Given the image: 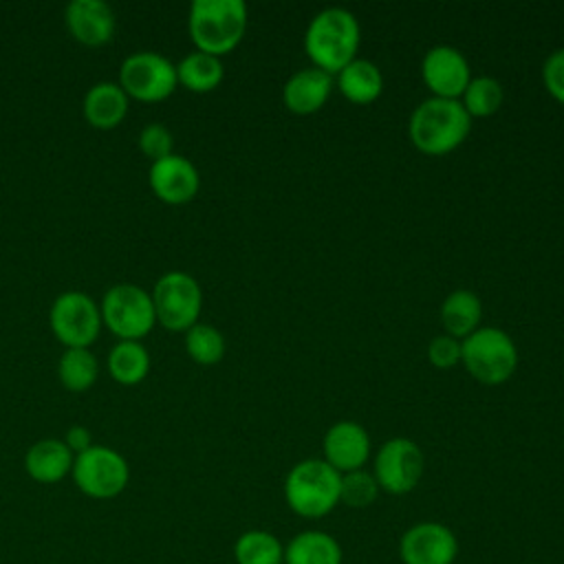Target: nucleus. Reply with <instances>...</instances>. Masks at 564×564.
Here are the masks:
<instances>
[{"instance_id": "nucleus-1", "label": "nucleus", "mask_w": 564, "mask_h": 564, "mask_svg": "<svg viewBox=\"0 0 564 564\" xmlns=\"http://www.w3.org/2000/svg\"><path fill=\"white\" fill-rule=\"evenodd\" d=\"M361 40L359 20L344 7H326L317 11L304 33V48L315 66L326 73H339L357 57Z\"/></svg>"}, {"instance_id": "nucleus-2", "label": "nucleus", "mask_w": 564, "mask_h": 564, "mask_svg": "<svg viewBox=\"0 0 564 564\" xmlns=\"http://www.w3.org/2000/svg\"><path fill=\"white\" fill-rule=\"evenodd\" d=\"M471 130V117L452 97H427L410 115L408 134L410 141L427 154H445L458 148Z\"/></svg>"}, {"instance_id": "nucleus-3", "label": "nucleus", "mask_w": 564, "mask_h": 564, "mask_svg": "<svg viewBox=\"0 0 564 564\" xmlns=\"http://www.w3.org/2000/svg\"><path fill=\"white\" fill-rule=\"evenodd\" d=\"M339 482L341 474L324 458H304L284 478V500L302 518H324L339 505Z\"/></svg>"}, {"instance_id": "nucleus-4", "label": "nucleus", "mask_w": 564, "mask_h": 564, "mask_svg": "<svg viewBox=\"0 0 564 564\" xmlns=\"http://www.w3.org/2000/svg\"><path fill=\"white\" fill-rule=\"evenodd\" d=\"M187 26L196 51L220 57L245 35L247 4L242 0H194Z\"/></svg>"}, {"instance_id": "nucleus-5", "label": "nucleus", "mask_w": 564, "mask_h": 564, "mask_svg": "<svg viewBox=\"0 0 564 564\" xmlns=\"http://www.w3.org/2000/svg\"><path fill=\"white\" fill-rule=\"evenodd\" d=\"M460 361L482 383L507 381L518 366V348L511 335L498 326H478L460 341Z\"/></svg>"}, {"instance_id": "nucleus-6", "label": "nucleus", "mask_w": 564, "mask_h": 564, "mask_svg": "<svg viewBox=\"0 0 564 564\" xmlns=\"http://www.w3.org/2000/svg\"><path fill=\"white\" fill-rule=\"evenodd\" d=\"M99 311H101V322L119 339L139 341L156 324L150 293L128 282L110 286L101 300Z\"/></svg>"}, {"instance_id": "nucleus-7", "label": "nucleus", "mask_w": 564, "mask_h": 564, "mask_svg": "<svg viewBox=\"0 0 564 564\" xmlns=\"http://www.w3.org/2000/svg\"><path fill=\"white\" fill-rule=\"evenodd\" d=\"M150 297L156 322L167 330H187L198 322L203 291L194 275L185 271H167L156 280Z\"/></svg>"}, {"instance_id": "nucleus-8", "label": "nucleus", "mask_w": 564, "mask_h": 564, "mask_svg": "<svg viewBox=\"0 0 564 564\" xmlns=\"http://www.w3.org/2000/svg\"><path fill=\"white\" fill-rule=\"evenodd\" d=\"M70 474L79 491L97 500L119 496L130 480V467L126 458L104 445H90L77 454Z\"/></svg>"}, {"instance_id": "nucleus-9", "label": "nucleus", "mask_w": 564, "mask_h": 564, "mask_svg": "<svg viewBox=\"0 0 564 564\" xmlns=\"http://www.w3.org/2000/svg\"><path fill=\"white\" fill-rule=\"evenodd\" d=\"M176 84V66L161 53L139 51L121 62L119 86L139 101H161L174 93Z\"/></svg>"}, {"instance_id": "nucleus-10", "label": "nucleus", "mask_w": 564, "mask_h": 564, "mask_svg": "<svg viewBox=\"0 0 564 564\" xmlns=\"http://www.w3.org/2000/svg\"><path fill=\"white\" fill-rule=\"evenodd\" d=\"M51 328L66 348H88L101 328V311L90 295L66 291L51 306Z\"/></svg>"}, {"instance_id": "nucleus-11", "label": "nucleus", "mask_w": 564, "mask_h": 564, "mask_svg": "<svg viewBox=\"0 0 564 564\" xmlns=\"http://www.w3.org/2000/svg\"><path fill=\"white\" fill-rule=\"evenodd\" d=\"M425 458L421 447L408 436H394L379 447L372 465V476L377 478L379 489L403 496L419 485Z\"/></svg>"}, {"instance_id": "nucleus-12", "label": "nucleus", "mask_w": 564, "mask_h": 564, "mask_svg": "<svg viewBox=\"0 0 564 564\" xmlns=\"http://www.w3.org/2000/svg\"><path fill=\"white\" fill-rule=\"evenodd\" d=\"M399 557L403 564H454L458 557V538L447 524L423 520L403 531Z\"/></svg>"}, {"instance_id": "nucleus-13", "label": "nucleus", "mask_w": 564, "mask_h": 564, "mask_svg": "<svg viewBox=\"0 0 564 564\" xmlns=\"http://www.w3.org/2000/svg\"><path fill=\"white\" fill-rule=\"evenodd\" d=\"M421 75L436 97L458 99L471 79L467 57L449 44H436L421 59Z\"/></svg>"}, {"instance_id": "nucleus-14", "label": "nucleus", "mask_w": 564, "mask_h": 564, "mask_svg": "<svg viewBox=\"0 0 564 564\" xmlns=\"http://www.w3.org/2000/svg\"><path fill=\"white\" fill-rule=\"evenodd\" d=\"M324 460L339 474L361 469L370 456V436L357 421H335L322 441Z\"/></svg>"}, {"instance_id": "nucleus-15", "label": "nucleus", "mask_w": 564, "mask_h": 564, "mask_svg": "<svg viewBox=\"0 0 564 564\" xmlns=\"http://www.w3.org/2000/svg\"><path fill=\"white\" fill-rule=\"evenodd\" d=\"M148 178H150L152 192L170 205H181L192 200L200 185L196 165L189 159L174 152L165 159L152 161Z\"/></svg>"}, {"instance_id": "nucleus-16", "label": "nucleus", "mask_w": 564, "mask_h": 564, "mask_svg": "<svg viewBox=\"0 0 564 564\" xmlns=\"http://www.w3.org/2000/svg\"><path fill=\"white\" fill-rule=\"evenodd\" d=\"M64 22L68 33L86 46H101L110 42L117 26L110 4L101 0L68 2L64 9Z\"/></svg>"}, {"instance_id": "nucleus-17", "label": "nucleus", "mask_w": 564, "mask_h": 564, "mask_svg": "<svg viewBox=\"0 0 564 564\" xmlns=\"http://www.w3.org/2000/svg\"><path fill=\"white\" fill-rule=\"evenodd\" d=\"M333 90V75L319 66L297 68L282 86V101L289 110L308 115L319 110Z\"/></svg>"}, {"instance_id": "nucleus-18", "label": "nucleus", "mask_w": 564, "mask_h": 564, "mask_svg": "<svg viewBox=\"0 0 564 564\" xmlns=\"http://www.w3.org/2000/svg\"><path fill=\"white\" fill-rule=\"evenodd\" d=\"M75 454L59 438H42L29 447L24 456L26 474L42 485H53L64 480L73 469Z\"/></svg>"}, {"instance_id": "nucleus-19", "label": "nucleus", "mask_w": 564, "mask_h": 564, "mask_svg": "<svg viewBox=\"0 0 564 564\" xmlns=\"http://www.w3.org/2000/svg\"><path fill=\"white\" fill-rule=\"evenodd\" d=\"M84 119L99 130L119 126L128 112V95L119 84L99 82L84 95Z\"/></svg>"}, {"instance_id": "nucleus-20", "label": "nucleus", "mask_w": 564, "mask_h": 564, "mask_svg": "<svg viewBox=\"0 0 564 564\" xmlns=\"http://www.w3.org/2000/svg\"><path fill=\"white\" fill-rule=\"evenodd\" d=\"M344 551L339 542L319 529H306L291 538L284 546V564H341Z\"/></svg>"}, {"instance_id": "nucleus-21", "label": "nucleus", "mask_w": 564, "mask_h": 564, "mask_svg": "<svg viewBox=\"0 0 564 564\" xmlns=\"http://www.w3.org/2000/svg\"><path fill=\"white\" fill-rule=\"evenodd\" d=\"M337 86L355 104H368L381 95L383 75L372 59L355 57L337 73Z\"/></svg>"}, {"instance_id": "nucleus-22", "label": "nucleus", "mask_w": 564, "mask_h": 564, "mask_svg": "<svg viewBox=\"0 0 564 564\" xmlns=\"http://www.w3.org/2000/svg\"><path fill=\"white\" fill-rule=\"evenodd\" d=\"M482 317V302L469 289L452 291L441 304V322L445 333L452 337H467L471 330L478 328Z\"/></svg>"}, {"instance_id": "nucleus-23", "label": "nucleus", "mask_w": 564, "mask_h": 564, "mask_svg": "<svg viewBox=\"0 0 564 564\" xmlns=\"http://www.w3.org/2000/svg\"><path fill=\"white\" fill-rule=\"evenodd\" d=\"M223 75H225V68L220 57L203 51L187 53L176 66L178 84H183L187 90H194V93L214 90L223 82Z\"/></svg>"}, {"instance_id": "nucleus-24", "label": "nucleus", "mask_w": 564, "mask_h": 564, "mask_svg": "<svg viewBox=\"0 0 564 564\" xmlns=\"http://www.w3.org/2000/svg\"><path fill=\"white\" fill-rule=\"evenodd\" d=\"M236 564H284V544L264 529H249L234 544Z\"/></svg>"}, {"instance_id": "nucleus-25", "label": "nucleus", "mask_w": 564, "mask_h": 564, "mask_svg": "<svg viewBox=\"0 0 564 564\" xmlns=\"http://www.w3.org/2000/svg\"><path fill=\"white\" fill-rule=\"evenodd\" d=\"M108 370L112 379L123 386L139 383L150 370V355L143 344L134 339H121L108 355Z\"/></svg>"}, {"instance_id": "nucleus-26", "label": "nucleus", "mask_w": 564, "mask_h": 564, "mask_svg": "<svg viewBox=\"0 0 564 564\" xmlns=\"http://www.w3.org/2000/svg\"><path fill=\"white\" fill-rule=\"evenodd\" d=\"M57 375L66 390L84 392L95 383L99 375L97 357L88 348H66L59 357Z\"/></svg>"}, {"instance_id": "nucleus-27", "label": "nucleus", "mask_w": 564, "mask_h": 564, "mask_svg": "<svg viewBox=\"0 0 564 564\" xmlns=\"http://www.w3.org/2000/svg\"><path fill=\"white\" fill-rule=\"evenodd\" d=\"M505 99L502 84L491 75H476L469 79L467 88L460 95V104L469 112V117H487L494 115Z\"/></svg>"}, {"instance_id": "nucleus-28", "label": "nucleus", "mask_w": 564, "mask_h": 564, "mask_svg": "<svg viewBox=\"0 0 564 564\" xmlns=\"http://www.w3.org/2000/svg\"><path fill=\"white\" fill-rule=\"evenodd\" d=\"M185 350L194 361L209 366V364H216L223 359L225 337L216 326L196 322L194 326H189L185 330Z\"/></svg>"}, {"instance_id": "nucleus-29", "label": "nucleus", "mask_w": 564, "mask_h": 564, "mask_svg": "<svg viewBox=\"0 0 564 564\" xmlns=\"http://www.w3.org/2000/svg\"><path fill=\"white\" fill-rule=\"evenodd\" d=\"M379 496V482L372 476V471L352 469L341 474L339 482V502H344L350 509H364L370 507Z\"/></svg>"}, {"instance_id": "nucleus-30", "label": "nucleus", "mask_w": 564, "mask_h": 564, "mask_svg": "<svg viewBox=\"0 0 564 564\" xmlns=\"http://www.w3.org/2000/svg\"><path fill=\"white\" fill-rule=\"evenodd\" d=\"M172 132L163 123H148L139 134V148L152 161L165 159L172 154Z\"/></svg>"}, {"instance_id": "nucleus-31", "label": "nucleus", "mask_w": 564, "mask_h": 564, "mask_svg": "<svg viewBox=\"0 0 564 564\" xmlns=\"http://www.w3.org/2000/svg\"><path fill=\"white\" fill-rule=\"evenodd\" d=\"M427 357L436 368H449L460 361V339L447 333L432 337L427 344Z\"/></svg>"}, {"instance_id": "nucleus-32", "label": "nucleus", "mask_w": 564, "mask_h": 564, "mask_svg": "<svg viewBox=\"0 0 564 564\" xmlns=\"http://www.w3.org/2000/svg\"><path fill=\"white\" fill-rule=\"evenodd\" d=\"M542 79L546 90L564 104V48H555L542 64Z\"/></svg>"}, {"instance_id": "nucleus-33", "label": "nucleus", "mask_w": 564, "mask_h": 564, "mask_svg": "<svg viewBox=\"0 0 564 564\" xmlns=\"http://www.w3.org/2000/svg\"><path fill=\"white\" fill-rule=\"evenodd\" d=\"M64 443L68 445V449L77 456L82 454L84 449H88L93 443H90V432L84 427V425H73L68 427L66 436H64Z\"/></svg>"}]
</instances>
